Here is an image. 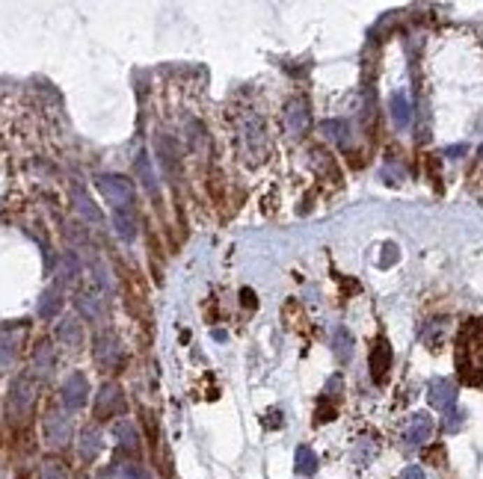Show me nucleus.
Masks as SVG:
<instances>
[{
  "mask_svg": "<svg viewBox=\"0 0 483 479\" xmlns=\"http://www.w3.org/2000/svg\"><path fill=\"white\" fill-rule=\"evenodd\" d=\"M36 406V382L30 376H15L9 385L6 397V411L12 414V420H24Z\"/></svg>",
  "mask_w": 483,
  "mask_h": 479,
  "instance_id": "f257e3e1",
  "label": "nucleus"
},
{
  "mask_svg": "<svg viewBox=\"0 0 483 479\" xmlns=\"http://www.w3.org/2000/svg\"><path fill=\"white\" fill-rule=\"evenodd\" d=\"M98 190L101 196L113 205V210H131L134 205V186L128 178H122V175H98Z\"/></svg>",
  "mask_w": 483,
  "mask_h": 479,
  "instance_id": "f03ea898",
  "label": "nucleus"
},
{
  "mask_svg": "<svg viewBox=\"0 0 483 479\" xmlns=\"http://www.w3.org/2000/svg\"><path fill=\"white\" fill-rule=\"evenodd\" d=\"M59 397H63V406L69 411L83 408L86 399H89V379H86L83 373H71L63 382V388H59Z\"/></svg>",
  "mask_w": 483,
  "mask_h": 479,
  "instance_id": "7ed1b4c3",
  "label": "nucleus"
},
{
  "mask_svg": "<svg viewBox=\"0 0 483 479\" xmlns=\"http://www.w3.org/2000/svg\"><path fill=\"white\" fill-rule=\"evenodd\" d=\"M95 361L107 370H116L122 364V346L113 332H101L95 337Z\"/></svg>",
  "mask_w": 483,
  "mask_h": 479,
  "instance_id": "20e7f679",
  "label": "nucleus"
},
{
  "mask_svg": "<svg viewBox=\"0 0 483 479\" xmlns=\"http://www.w3.org/2000/svg\"><path fill=\"white\" fill-rule=\"evenodd\" d=\"M125 408V397H122V388L116 382H107L98 390V402H95V414L98 418H113Z\"/></svg>",
  "mask_w": 483,
  "mask_h": 479,
  "instance_id": "39448f33",
  "label": "nucleus"
},
{
  "mask_svg": "<svg viewBox=\"0 0 483 479\" xmlns=\"http://www.w3.org/2000/svg\"><path fill=\"white\" fill-rule=\"evenodd\" d=\"M45 438L51 447H66L71 438V420L66 418L63 411H51L45 418Z\"/></svg>",
  "mask_w": 483,
  "mask_h": 479,
  "instance_id": "423d86ee",
  "label": "nucleus"
},
{
  "mask_svg": "<svg viewBox=\"0 0 483 479\" xmlns=\"http://www.w3.org/2000/svg\"><path fill=\"white\" fill-rule=\"evenodd\" d=\"M427 399L433 408L439 411H451L454 402H456V385L451 379H433L427 385Z\"/></svg>",
  "mask_w": 483,
  "mask_h": 479,
  "instance_id": "0eeeda50",
  "label": "nucleus"
},
{
  "mask_svg": "<svg viewBox=\"0 0 483 479\" xmlns=\"http://www.w3.org/2000/svg\"><path fill=\"white\" fill-rule=\"evenodd\" d=\"M433 435V418L427 411H418L410 418V423H406V432H403V441L410 447H421V444H427Z\"/></svg>",
  "mask_w": 483,
  "mask_h": 479,
  "instance_id": "6e6552de",
  "label": "nucleus"
},
{
  "mask_svg": "<svg viewBox=\"0 0 483 479\" xmlns=\"http://www.w3.org/2000/svg\"><path fill=\"white\" fill-rule=\"evenodd\" d=\"M389 367H391V346L386 337H377V344L370 346V376H374L377 385L386 382Z\"/></svg>",
  "mask_w": 483,
  "mask_h": 479,
  "instance_id": "1a4fd4ad",
  "label": "nucleus"
},
{
  "mask_svg": "<svg viewBox=\"0 0 483 479\" xmlns=\"http://www.w3.org/2000/svg\"><path fill=\"white\" fill-rule=\"evenodd\" d=\"M284 119H288V131L294 136H303V133H308V128H312V112H308L305 101H291Z\"/></svg>",
  "mask_w": 483,
  "mask_h": 479,
  "instance_id": "9d476101",
  "label": "nucleus"
},
{
  "mask_svg": "<svg viewBox=\"0 0 483 479\" xmlns=\"http://www.w3.org/2000/svg\"><path fill=\"white\" fill-rule=\"evenodd\" d=\"M57 370V355H54V346L51 344H39L33 352V373L39 379H51Z\"/></svg>",
  "mask_w": 483,
  "mask_h": 479,
  "instance_id": "9b49d317",
  "label": "nucleus"
},
{
  "mask_svg": "<svg viewBox=\"0 0 483 479\" xmlns=\"http://www.w3.org/2000/svg\"><path fill=\"white\" fill-rule=\"evenodd\" d=\"M59 308H63V287L59 284H51L45 290V293L39 296V305H36V311H39L42 320H54Z\"/></svg>",
  "mask_w": 483,
  "mask_h": 479,
  "instance_id": "f8f14e48",
  "label": "nucleus"
},
{
  "mask_svg": "<svg viewBox=\"0 0 483 479\" xmlns=\"http://www.w3.org/2000/svg\"><path fill=\"white\" fill-rule=\"evenodd\" d=\"M157 157H160V166H164V172L169 175V178H175L178 172V145L175 140H169V136H157Z\"/></svg>",
  "mask_w": 483,
  "mask_h": 479,
  "instance_id": "ddd939ff",
  "label": "nucleus"
},
{
  "mask_svg": "<svg viewBox=\"0 0 483 479\" xmlns=\"http://www.w3.org/2000/svg\"><path fill=\"white\" fill-rule=\"evenodd\" d=\"M74 305H78L80 317H86V320H101L104 317V299H98L92 290H80V293L74 296Z\"/></svg>",
  "mask_w": 483,
  "mask_h": 479,
  "instance_id": "4468645a",
  "label": "nucleus"
},
{
  "mask_svg": "<svg viewBox=\"0 0 483 479\" xmlns=\"http://www.w3.org/2000/svg\"><path fill=\"white\" fill-rule=\"evenodd\" d=\"M78 275H80V258L74 255V251H66V255L59 258V263H57V284L69 287V284L78 281Z\"/></svg>",
  "mask_w": 483,
  "mask_h": 479,
  "instance_id": "2eb2a0df",
  "label": "nucleus"
},
{
  "mask_svg": "<svg viewBox=\"0 0 483 479\" xmlns=\"http://www.w3.org/2000/svg\"><path fill=\"white\" fill-rule=\"evenodd\" d=\"M104 447V441H101V432L95 429V426H86V429L80 432V441H78V452H80V459L83 462H92L98 452H101Z\"/></svg>",
  "mask_w": 483,
  "mask_h": 479,
  "instance_id": "dca6fc26",
  "label": "nucleus"
},
{
  "mask_svg": "<svg viewBox=\"0 0 483 479\" xmlns=\"http://www.w3.org/2000/svg\"><path fill=\"white\" fill-rule=\"evenodd\" d=\"M134 172H137V178H140V184L145 186L148 193H157L160 190V184H157V172H154V166H152V157L145 154V151H140L137 154V163H134Z\"/></svg>",
  "mask_w": 483,
  "mask_h": 479,
  "instance_id": "f3484780",
  "label": "nucleus"
},
{
  "mask_svg": "<svg viewBox=\"0 0 483 479\" xmlns=\"http://www.w3.org/2000/svg\"><path fill=\"white\" fill-rule=\"evenodd\" d=\"M57 340L63 346H69V349H78L80 344H83V329H80V323L74 320V317H66L63 323L57 325Z\"/></svg>",
  "mask_w": 483,
  "mask_h": 479,
  "instance_id": "a211bd4d",
  "label": "nucleus"
},
{
  "mask_svg": "<svg viewBox=\"0 0 483 479\" xmlns=\"http://www.w3.org/2000/svg\"><path fill=\"white\" fill-rule=\"evenodd\" d=\"M389 110H391V121H394V128H406V124L412 121V107H410V101H406L403 92H394L391 101H389Z\"/></svg>",
  "mask_w": 483,
  "mask_h": 479,
  "instance_id": "6ab92c4d",
  "label": "nucleus"
},
{
  "mask_svg": "<svg viewBox=\"0 0 483 479\" xmlns=\"http://www.w3.org/2000/svg\"><path fill=\"white\" fill-rule=\"evenodd\" d=\"M113 228H116V237L131 243L137 237V216L131 210H113Z\"/></svg>",
  "mask_w": 483,
  "mask_h": 479,
  "instance_id": "aec40b11",
  "label": "nucleus"
},
{
  "mask_svg": "<svg viewBox=\"0 0 483 479\" xmlns=\"http://www.w3.org/2000/svg\"><path fill=\"white\" fill-rule=\"evenodd\" d=\"M71 198H74V207H78V213H80L86 222H101V219H104V213L95 207V201L86 196L83 190H78V186H74V190H71Z\"/></svg>",
  "mask_w": 483,
  "mask_h": 479,
  "instance_id": "412c9836",
  "label": "nucleus"
},
{
  "mask_svg": "<svg viewBox=\"0 0 483 479\" xmlns=\"http://www.w3.org/2000/svg\"><path fill=\"white\" fill-rule=\"evenodd\" d=\"M113 435H116V441H119V447L122 450H137L140 447V435H137V426H134L131 420H119L116 426H113Z\"/></svg>",
  "mask_w": 483,
  "mask_h": 479,
  "instance_id": "4be33fe9",
  "label": "nucleus"
},
{
  "mask_svg": "<svg viewBox=\"0 0 483 479\" xmlns=\"http://www.w3.org/2000/svg\"><path fill=\"white\" fill-rule=\"evenodd\" d=\"M294 462H296V471H300L303 476H312L317 471V456H315L312 447H296Z\"/></svg>",
  "mask_w": 483,
  "mask_h": 479,
  "instance_id": "5701e85b",
  "label": "nucleus"
},
{
  "mask_svg": "<svg viewBox=\"0 0 483 479\" xmlns=\"http://www.w3.org/2000/svg\"><path fill=\"white\" fill-rule=\"evenodd\" d=\"M89 270H92V275H95V284L101 287V290H113V272H110V267L101 260V258H92L89 260Z\"/></svg>",
  "mask_w": 483,
  "mask_h": 479,
  "instance_id": "b1692460",
  "label": "nucleus"
},
{
  "mask_svg": "<svg viewBox=\"0 0 483 479\" xmlns=\"http://www.w3.org/2000/svg\"><path fill=\"white\" fill-rule=\"evenodd\" d=\"M332 344H336V358L338 361H350V355H353V337H350V332H347V329H336Z\"/></svg>",
  "mask_w": 483,
  "mask_h": 479,
  "instance_id": "393cba45",
  "label": "nucleus"
},
{
  "mask_svg": "<svg viewBox=\"0 0 483 479\" xmlns=\"http://www.w3.org/2000/svg\"><path fill=\"white\" fill-rule=\"evenodd\" d=\"M324 133L329 136V140H336L338 145L350 142V124L347 121H324Z\"/></svg>",
  "mask_w": 483,
  "mask_h": 479,
  "instance_id": "a878e982",
  "label": "nucleus"
},
{
  "mask_svg": "<svg viewBox=\"0 0 483 479\" xmlns=\"http://www.w3.org/2000/svg\"><path fill=\"white\" fill-rule=\"evenodd\" d=\"M15 361V344L9 337H0V373H6Z\"/></svg>",
  "mask_w": 483,
  "mask_h": 479,
  "instance_id": "bb28decb",
  "label": "nucleus"
},
{
  "mask_svg": "<svg viewBox=\"0 0 483 479\" xmlns=\"http://www.w3.org/2000/svg\"><path fill=\"white\" fill-rule=\"evenodd\" d=\"M463 418H466L463 411L451 408V411H448V418H445V429H448V432H456V429H460V426H463Z\"/></svg>",
  "mask_w": 483,
  "mask_h": 479,
  "instance_id": "cd10ccee",
  "label": "nucleus"
},
{
  "mask_svg": "<svg viewBox=\"0 0 483 479\" xmlns=\"http://www.w3.org/2000/svg\"><path fill=\"white\" fill-rule=\"evenodd\" d=\"M42 479H66V471L59 468L57 462H45V468H42Z\"/></svg>",
  "mask_w": 483,
  "mask_h": 479,
  "instance_id": "c85d7f7f",
  "label": "nucleus"
},
{
  "mask_svg": "<svg viewBox=\"0 0 483 479\" xmlns=\"http://www.w3.org/2000/svg\"><path fill=\"white\" fill-rule=\"evenodd\" d=\"M398 479H427V476H424V471H421L418 464H410V468H403V473Z\"/></svg>",
  "mask_w": 483,
  "mask_h": 479,
  "instance_id": "c756f323",
  "label": "nucleus"
},
{
  "mask_svg": "<svg viewBox=\"0 0 483 479\" xmlns=\"http://www.w3.org/2000/svg\"><path fill=\"white\" fill-rule=\"evenodd\" d=\"M391 260H398V249H394V246H386V258L380 260V267H389Z\"/></svg>",
  "mask_w": 483,
  "mask_h": 479,
  "instance_id": "7c9ffc66",
  "label": "nucleus"
},
{
  "mask_svg": "<svg viewBox=\"0 0 483 479\" xmlns=\"http://www.w3.org/2000/svg\"><path fill=\"white\" fill-rule=\"evenodd\" d=\"M243 305H255V293H250V290H243Z\"/></svg>",
  "mask_w": 483,
  "mask_h": 479,
  "instance_id": "2f4dec72",
  "label": "nucleus"
},
{
  "mask_svg": "<svg viewBox=\"0 0 483 479\" xmlns=\"http://www.w3.org/2000/svg\"><path fill=\"white\" fill-rule=\"evenodd\" d=\"M463 145H454V148H448V151H445V154H448V157H456V154H463Z\"/></svg>",
  "mask_w": 483,
  "mask_h": 479,
  "instance_id": "473e14b6",
  "label": "nucleus"
},
{
  "mask_svg": "<svg viewBox=\"0 0 483 479\" xmlns=\"http://www.w3.org/2000/svg\"><path fill=\"white\" fill-rule=\"evenodd\" d=\"M480 154H483V151H480Z\"/></svg>",
  "mask_w": 483,
  "mask_h": 479,
  "instance_id": "72a5a7b5",
  "label": "nucleus"
}]
</instances>
